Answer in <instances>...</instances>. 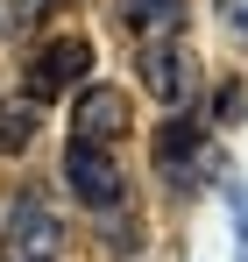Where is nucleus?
<instances>
[{"label": "nucleus", "mask_w": 248, "mask_h": 262, "mask_svg": "<svg viewBox=\"0 0 248 262\" xmlns=\"http://www.w3.org/2000/svg\"><path fill=\"white\" fill-rule=\"evenodd\" d=\"M114 21H121L135 43H149V36H184V0H114Z\"/></svg>", "instance_id": "obj_7"}, {"label": "nucleus", "mask_w": 248, "mask_h": 262, "mask_svg": "<svg viewBox=\"0 0 248 262\" xmlns=\"http://www.w3.org/2000/svg\"><path fill=\"white\" fill-rule=\"evenodd\" d=\"M135 128V106H128L121 85H92L85 78L78 99H71V142H121Z\"/></svg>", "instance_id": "obj_6"}, {"label": "nucleus", "mask_w": 248, "mask_h": 262, "mask_svg": "<svg viewBox=\"0 0 248 262\" xmlns=\"http://www.w3.org/2000/svg\"><path fill=\"white\" fill-rule=\"evenodd\" d=\"M64 184H71V199H78L85 213H107V206L128 199L121 163H114L107 142H71V149H64Z\"/></svg>", "instance_id": "obj_5"}, {"label": "nucleus", "mask_w": 248, "mask_h": 262, "mask_svg": "<svg viewBox=\"0 0 248 262\" xmlns=\"http://www.w3.org/2000/svg\"><path fill=\"white\" fill-rule=\"evenodd\" d=\"M43 128V106L29 92H0V156H22Z\"/></svg>", "instance_id": "obj_8"}, {"label": "nucleus", "mask_w": 248, "mask_h": 262, "mask_svg": "<svg viewBox=\"0 0 248 262\" xmlns=\"http://www.w3.org/2000/svg\"><path fill=\"white\" fill-rule=\"evenodd\" d=\"M149 163H156V177H163L170 191H199V184L220 177V149H213L206 121L170 114L163 128H156V142H149Z\"/></svg>", "instance_id": "obj_1"}, {"label": "nucleus", "mask_w": 248, "mask_h": 262, "mask_svg": "<svg viewBox=\"0 0 248 262\" xmlns=\"http://www.w3.org/2000/svg\"><path fill=\"white\" fill-rule=\"evenodd\" d=\"M135 71H142V85L149 99L163 106V114H184L192 99H199V57L184 50V36H149V43H135Z\"/></svg>", "instance_id": "obj_2"}, {"label": "nucleus", "mask_w": 248, "mask_h": 262, "mask_svg": "<svg viewBox=\"0 0 248 262\" xmlns=\"http://www.w3.org/2000/svg\"><path fill=\"white\" fill-rule=\"evenodd\" d=\"M0 255H7V262H57V255H64V220L50 213V199H43V191H22V199L7 206Z\"/></svg>", "instance_id": "obj_4"}, {"label": "nucleus", "mask_w": 248, "mask_h": 262, "mask_svg": "<svg viewBox=\"0 0 248 262\" xmlns=\"http://www.w3.org/2000/svg\"><path fill=\"white\" fill-rule=\"evenodd\" d=\"M0 262H7V255H0Z\"/></svg>", "instance_id": "obj_10"}, {"label": "nucleus", "mask_w": 248, "mask_h": 262, "mask_svg": "<svg viewBox=\"0 0 248 262\" xmlns=\"http://www.w3.org/2000/svg\"><path fill=\"white\" fill-rule=\"evenodd\" d=\"M85 78H92V36H43L22 64V92L36 106H50L57 92H78Z\"/></svg>", "instance_id": "obj_3"}, {"label": "nucleus", "mask_w": 248, "mask_h": 262, "mask_svg": "<svg viewBox=\"0 0 248 262\" xmlns=\"http://www.w3.org/2000/svg\"><path fill=\"white\" fill-rule=\"evenodd\" d=\"M248 121V85L241 78H220L213 85V128H241Z\"/></svg>", "instance_id": "obj_9"}]
</instances>
